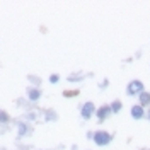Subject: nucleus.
Here are the masks:
<instances>
[{
    "label": "nucleus",
    "mask_w": 150,
    "mask_h": 150,
    "mask_svg": "<svg viewBox=\"0 0 150 150\" xmlns=\"http://www.w3.org/2000/svg\"><path fill=\"white\" fill-rule=\"evenodd\" d=\"M109 112H111V106H103V108H99V111H97V120H99V121H104V120L109 116Z\"/></svg>",
    "instance_id": "20e7f679"
},
{
    "label": "nucleus",
    "mask_w": 150,
    "mask_h": 150,
    "mask_svg": "<svg viewBox=\"0 0 150 150\" xmlns=\"http://www.w3.org/2000/svg\"><path fill=\"white\" fill-rule=\"evenodd\" d=\"M143 114H145V112H143V108H142L140 104H137V106L131 108V116H133L135 120H142Z\"/></svg>",
    "instance_id": "39448f33"
},
{
    "label": "nucleus",
    "mask_w": 150,
    "mask_h": 150,
    "mask_svg": "<svg viewBox=\"0 0 150 150\" xmlns=\"http://www.w3.org/2000/svg\"><path fill=\"white\" fill-rule=\"evenodd\" d=\"M111 111L112 112H120L121 111V101H114L111 104Z\"/></svg>",
    "instance_id": "6e6552de"
},
{
    "label": "nucleus",
    "mask_w": 150,
    "mask_h": 150,
    "mask_svg": "<svg viewBox=\"0 0 150 150\" xmlns=\"http://www.w3.org/2000/svg\"><path fill=\"white\" fill-rule=\"evenodd\" d=\"M28 97L31 99V101H38V99L41 97L39 89H29V91H28Z\"/></svg>",
    "instance_id": "423d86ee"
},
{
    "label": "nucleus",
    "mask_w": 150,
    "mask_h": 150,
    "mask_svg": "<svg viewBox=\"0 0 150 150\" xmlns=\"http://www.w3.org/2000/svg\"><path fill=\"white\" fill-rule=\"evenodd\" d=\"M149 120H150V111H149Z\"/></svg>",
    "instance_id": "f8f14e48"
},
{
    "label": "nucleus",
    "mask_w": 150,
    "mask_h": 150,
    "mask_svg": "<svg viewBox=\"0 0 150 150\" xmlns=\"http://www.w3.org/2000/svg\"><path fill=\"white\" fill-rule=\"evenodd\" d=\"M9 121V114L4 111H0V123H7Z\"/></svg>",
    "instance_id": "9d476101"
},
{
    "label": "nucleus",
    "mask_w": 150,
    "mask_h": 150,
    "mask_svg": "<svg viewBox=\"0 0 150 150\" xmlns=\"http://www.w3.org/2000/svg\"><path fill=\"white\" fill-rule=\"evenodd\" d=\"M94 142L99 145V147H104V145H108L109 142H111V135L108 133V131H97V133H94Z\"/></svg>",
    "instance_id": "f257e3e1"
},
{
    "label": "nucleus",
    "mask_w": 150,
    "mask_h": 150,
    "mask_svg": "<svg viewBox=\"0 0 150 150\" xmlns=\"http://www.w3.org/2000/svg\"><path fill=\"white\" fill-rule=\"evenodd\" d=\"M58 80H60V79H58V75H51V77H50V82H51V84H56Z\"/></svg>",
    "instance_id": "9b49d317"
},
{
    "label": "nucleus",
    "mask_w": 150,
    "mask_h": 150,
    "mask_svg": "<svg viewBox=\"0 0 150 150\" xmlns=\"http://www.w3.org/2000/svg\"><path fill=\"white\" fill-rule=\"evenodd\" d=\"M126 92L130 94V96H140L143 92V84H142L140 80H131L128 87H126Z\"/></svg>",
    "instance_id": "f03ea898"
},
{
    "label": "nucleus",
    "mask_w": 150,
    "mask_h": 150,
    "mask_svg": "<svg viewBox=\"0 0 150 150\" xmlns=\"http://www.w3.org/2000/svg\"><path fill=\"white\" fill-rule=\"evenodd\" d=\"M80 112H82V118L89 120V118H91V116L94 114V104H92V103H85L84 106H82Z\"/></svg>",
    "instance_id": "7ed1b4c3"
},
{
    "label": "nucleus",
    "mask_w": 150,
    "mask_h": 150,
    "mask_svg": "<svg viewBox=\"0 0 150 150\" xmlns=\"http://www.w3.org/2000/svg\"><path fill=\"white\" fill-rule=\"evenodd\" d=\"M149 104H150V94L142 92L140 94V106H149Z\"/></svg>",
    "instance_id": "0eeeda50"
},
{
    "label": "nucleus",
    "mask_w": 150,
    "mask_h": 150,
    "mask_svg": "<svg viewBox=\"0 0 150 150\" xmlns=\"http://www.w3.org/2000/svg\"><path fill=\"white\" fill-rule=\"evenodd\" d=\"M28 133V126L24 123H19V137H24Z\"/></svg>",
    "instance_id": "1a4fd4ad"
}]
</instances>
